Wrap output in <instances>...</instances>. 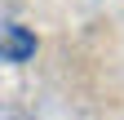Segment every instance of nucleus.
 Listing matches in <instances>:
<instances>
[{"label":"nucleus","instance_id":"f257e3e1","mask_svg":"<svg viewBox=\"0 0 124 120\" xmlns=\"http://www.w3.org/2000/svg\"><path fill=\"white\" fill-rule=\"evenodd\" d=\"M36 49H40L36 31H27L18 22H9L0 31V62H27V58H36Z\"/></svg>","mask_w":124,"mask_h":120}]
</instances>
